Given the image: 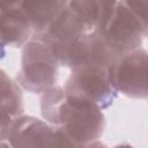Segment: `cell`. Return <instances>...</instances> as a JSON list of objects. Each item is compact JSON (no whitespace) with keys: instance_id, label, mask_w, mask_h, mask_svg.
<instances>
[{"instance_id":"obj_6","label":"cell","mask_w":148,"mask_h":148,"mask_svg":"<svg viewBox=\"0 0 148 148\" xmlns=\"http://www.w3.org/2000/svg\"><path fill=\"white\" fill-rule=\"evenodd\" d=\"M6 139L12 147H69L56 126L32 116L18 117Z\"/></svg>"},{"instance_id":"obj_3","label":"cell","mask_w":148,"mask_h":148,"mask_svg":"<svg viewBox=\"0 0 148 148\" xmlns=\"http://www.w3.org/2000/svg\"><path fill=\"white\" fill-rule=\"evenodd\" d=\"M147 23L124 2L117 1L112 14L99 32L110 52L118 58L141 47L147 37Z\"/></svg>"},{"instance_id":"obj_1","label":"cell","mask_w":148,"mask_h":148,"mask_svg":"<svg viewBox=\"0 0 148 148\" xmlns=\"http://www.w3.org/2000/svg\"><path fill=\"white\" fill-rule=\"evenodd\" d=\"M44 120L58 128L69 147L95 146L105 130V117L95 103L54 86L40 97Z\"/></svg>"},{"instance_id":"obj_9","label":"cell","mask_w":148,"mask_h":148,"mask_svg":"<svg viewBox=\"0 0 148 148\" xmlns=\"http://www.w3.org/2000/svg\"><path fill=\"white\" fill-rule=\"evenodd\" d=\"M117 0H68L67 6L91 28L101 31L108 22Z\"/></svg>"},{"instance_id":"obj_8","label":"cell","mask_w":148,"mask_h":148,"mask_svg":"<svg viewBox=\"0 0 148 148\" xmlns=\"http://www.w3.org/2000/svg\"><path fill=\"white\" fill-rule=\"evenodd\" d=\"M23 112L24 104L20 86L0 68V146H9L3 143L7 140L8 130Z\"/></svg>"},{"instance_id":"obj_2","label":"cell","mask_w":148,"mask_h":148,"mask_svg":"<svg viewBox=\"0 0 148 148\" xmlns=\"http://www.w3.org/2000/svg\"><path fill=\"white\" fill-rule=\"evenodd\" d=\"M58 77L59 62L50 45L35 36L31 37L22 49L16 83L30 92L43 94L56 86Z\"/></svg>"},{"instance_id":"obj_11","label":"cell","mask_w":148,"mask_h":148,"mask_svg":"<svg viewBox=\"0 0 148 148\" xmlns=\"http://www.w3.org/2000/svg\"><path fill=\"white\" fill-rule=\"evenodd\" d=\"M145 23H147V0H121Z\"/></svg>"},{"instance_id":"obj_10","label":"cell","mask_w":148,"mask_h":148,"mask_svg":"<svg viewBox=\"0 0 148 148\" xmlns=\"http://www.w3.org/2000/svg\"><path fill=\"white\" fill-rule=\"evenodd\" d=\"M35 34L43 30L68 3V0H18Z\"/></svg>"},{"instance_id":"obj_5","label":"cell","mask_w":148,"mask_h":148,"mask_svg":"<svg viewBox=\"0 0 148 148\" xmlns=\"http://www.w3.org/2000/svg\"><path fill=\"white\" fill-rule=\"evenodd\" d=\"M109 74L118 92L131 98H147V51L145 49L139 47L116 58L109 66Z\"/></svg>"},{"instance_id":"obj_7","label":"cell","mask_w":148,"mask_h":148,"mask_svg":"<svg viewBox=\"0 0 148 148\" xmlns=\"http://www.w3.org/2000/svg\"><path fill=\"white\" fill-rule=\"evenodd\" d=\"M34 27L20 7L0 9V58L5 47H18L34 37Z\"/></svg>"},{"instance_id":"obj_4","label":"cell","mask_w":148,"mask_h":148,"mask_svg":"<svg viewBox=\"0 0 148 148\" xmlns=\"http://www.w3.org/2000/svg\"><path fill=\"white\" fill-rule=\"evenodd\" d=\"M64 89L67 94L95 103L102 110L112 105L118 96L110 80L109 67L99 65L73 68Z\"/></svg>"}]
</instances>
